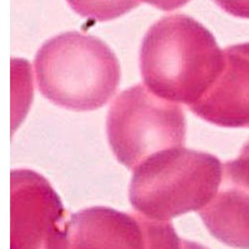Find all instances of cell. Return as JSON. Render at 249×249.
Instances as JSON below:
<instances>
[{"label": "cell", "instance_id": "9c48e42d", "mask_svg": "<svg viewBox=\"0 0 249 249\" xmlns=\"http://www.w3.org/2000/svg\"><path fill=\"white\" fill-rule=\"evenodd\" d=\"M71 8L83 17L107 21L136 8L141 0H67Z\"/></svg>", "mask_w": 249, "mask_h": 249}, {"label": "cell", "instance_id": "277c9868", "mask_svg": "<svg viewBox=\"0 0 249 249\" xmlns=\"http://www.w3.org/2000/svg\"><path fill=\"white\" fill-rule=\"evenodd\" d=\"M107 133L117 160L134 171L155 155L183 147L185 119L177 103L139 84L122 92L112 104Z\"/></svg>", "mask_w": 249, "mask_h": 249}, {"label": "cell", "instance_id": "30bf717a", "mask_svg": "<svg viewBox=\"0 0 249 249\" xmlns=\"http://www.w3.org/2000/svg\"><path fill=\"white\" fill-rule=\"evenodd\" d=\"M225 12L238 18L249 19V0H213Z\"/></svg>", "mask_w": 249, "mask_h": 249}, {"label": "cell", "instance_id": "ba28073f", "mask_svg": "<svg viewBox=\"0 0 249 249\" xmlns=\"http://www.w3.org/2000/svg\"><path fill=\"white\" fill-rule=\"evenodd\" d=\"M223 65L211 88L190 107L223 128H249V42L223 51Z\"/></svg>", "mask_w": 249, "mask_h": 249}, {"label": "cell", "instance_id": "52a82bcc", "mask_svg": "<svg viewBox=\"0 0 249 249\" xmlns=\"http://www.w3.org/2000/svg\"><path fill=\"white\" fill-rule=\"evenodd\" d=\"M211 234L227 246L249 249V153L223 163L217 193L198 212Z\"/></svg>", "mask_w": 249, "mask_h": 249}, {"label": "cell", "instance_id": "4fadbf2b", "mask_svg": "<svg viewBox=\"0 0 249 249\" xmlns=\"http://www.w3.org/2000/svg\"><path fill=\"white\" fill-rule=\"evenodd\" d=\"M241 150L246 151V152H248V153H249V140H248V142L244 144V146L242 147V149H241Z\"/></svg>", "mask_w": 249, "mask_h": 249}, {"label": "cell", "instance_id": "6da1fadb", "mask_svg": "<svg viewBox=\"0 0 249 249\" xmlns=\"http://www.w3.org/2000/svg\"><path fill=\"white\" fill-rule=\"evenodd\" d=\"M141 72L156 95L191 107L211 88L223 65L213 35L183 14L154 24L142 43Z\"/></svg>", "mask_w": 249, "mask_h": 249}, {"label": "cell", "instance_id": "7a4b0ae2", "mask_svg": "<svg viewBox=\"0 0 249 249\" xmlns=\"http://www.w3.org/2000/svg\"><path fill=\"white\" fill-rule=\"evenodd\" d=\"M36 81L45 98L73 111L96 110L120 84L117 57L100 39L78 32L58 35L35 58Z\"/></svg>", "mask_w": 249, "mask_h": 249}, {"label": "cell", "instance_id": "3957f363", "mask_svg": "<svg viewBox=\"0 0 249 249\" xmlns=\"http://www.w3.org/2000/svg\"><path fill=\"white\" fill-rule=\"evenodd\" d=\"M223 163L213 155L177 148L155 155L134 170L129 198L137 213L169 221L200 212L219 188Z\"/></svg>", "mask_w": 249, "mask_h": 249}, {"label": "cell", "instance_id": "8992f818", "mask_svg": "<svg viewBox=\"0 0 249 249\" xmlns=\"http://www.w3.org/2000/svg\"><path fill=\"white\" fill-rule=\"evenodd\" d=\"M170 221L94 206L73 214L68 249H181Z\"/></svg>", "mask_w": 249, "mask_h": 249}, {"label": "cell", "instance_id": "7c38bea8", "mask_svg": "<svg viewBox=\"0 0 249 249\" xmlns=\"http://www.w3.org/2000/svg\"><path fill=\"white\" fill-rule=\"evenodd\" d=\"M181 249H209V248L197 243V242H193V241H189V240H182Z\"/></svg>", "mask_w": 249, "mask_h": 249}, {"label": "cell", "instance_id": "5b68a950", "mask_svg": "<svg viewBox=\"0 0 249 249\" xmlns=\"http://www.w3.org/2000/svg\"><path fill=\"white\" fill-rule=\"evenodd\" d=\"M69 222L44 177L30 170L11 173V249H68Z\"/></svg>", "mask_w": 249, "mask_h": 249}, {"label": "cell", "instance_id": "8fae6325", "mask_svg": "<svg viewBox=\"0 0 249 249\" xmlns=\"http://www.w3.org/2000/svg\"><path fill=\"white\" fill-rule=\"evenodd\" d=\"M142 1L147 2L159 9L170 11L182 7L183 5L190 2L191 0H142Z\"/></svg>", "mask_w": 249, "mask_h": 249}]
</instances>
